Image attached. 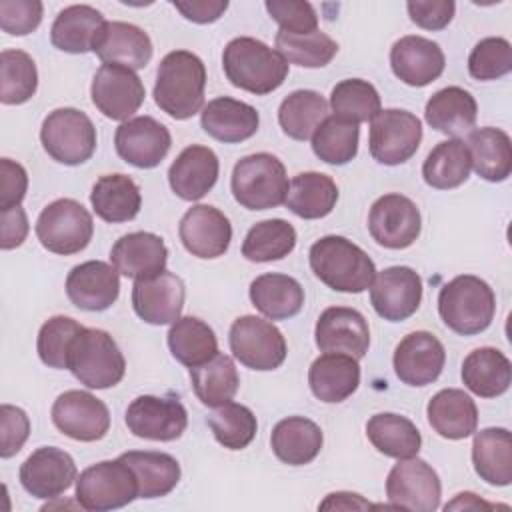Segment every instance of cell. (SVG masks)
Listing matches in <instances>:
<instances>
[{
  "mask_svg": "<svg viewBox=\"0 0 512 512\" xmlns=\"http://www.w3.org/2000/svg\"><path fill=\"white\" fill-rule=\"evenodd\" d=\"M308 262L314 276L336 292L360 294L374 282L372 258L344 236H322L310 246Z\"/></svg>",
  "mask_w": 512,
  "mask_h": 512,
  "instance_id": "cell-2",
  "label": "cell"
},
{
  "mask_svg": "<svg viewBox=\"0 0 512 512\" xmlns=\"http://www.w3.org/2000/svg\"><path fill=\"white\" fill-rule=\"evenodd\" d=\"M406 8L416 26L432 32L446 28L456 12V4L452 0H410Z\"/></svg>",
  "mask_w": 512,
  "mask_h": 512,
  "instance_id": "cell-58",
  "label": "cell"
},
{
  "mask_svg": "<svg viewBox=\"0 0 512 512\" xmlns=\"http://www.w3.org/2000/svg\"><path fill=\"white\" fill-rule=\"evenodd\" d=\"M314 340L320 352H342L360 360L370 346V328L356 308L330 306L316 320Z\"/></svg>",
  "mask_w": 512,
  "mask_h": 512,
  "instance_id": "cell-21",
  "label": "cell"
},
{
  "mask_svg": "<svg viewBox=\"0 0 512 512\" xmlns=\"http://www.w3.org/2000/svg\"><path fill=\"white\" fill-rule=\"evenodd\" d=\"M472 464L476 474L492 486L512 482V436L506 428H484L472 440Z\"/></svg>",
  "mask_w": 512,
  "mask_h": 512,
  "instance_id": "cell-39",
  "label": "cell"
},
{
  "mask_svg": "<svg viewBox=\"0 0 512 512\" xmlns=\"http://www.w3.org/2000/svg\"><path fill=\"white\" fill-rule=\"evenodd\" d=\"M40 142L52 160L78 166L96 150V128L82 110L56 108L42 122Z\"/></svg>",
  "mask_w": 512,
  "mask_h": 512,
  "instance_id": "cell-9",
  "label": "cell"
},
{
  "mask_svg": "<svg viewBox=\"0 0 512 512\" xmlns=\"http://www.w3.org/2000/svg\"><path fill=\"white\" fill-rule=\"evenodd\" d=\"M366 436L378 452L396 460L416 456L422 446V436L416 424L394 412L374 414L366 422Z\"/></svg>",
  "mask_w": 512,
  "mask_h": 512,
  "instance_id": "cell-42",
  "label": "cell"
},
{
  "mask_svg": "<svg viewBox=\"0 0 512 512\" xmlns=\"http://www.w3.org/2000/svg\"><path fill=\"white\" fill-rule=\"evenodd\" d=\"M390 66L398 80L408 86H428L444 72L442 48L424 36H402L390 48Z\"/></svg>",
  "mask_w": 512,
  "mask_h": 512,
  "instance_id": "cell-25",
  "label": "cell"
},
{
  "mask_svg": "<svg viewBox=\"0 0 512 512\" xmlns=\"http://www.w3.org/2000/svg\"><path fill=\"white\" fill-rule=\"evenodd\" d=\"M172 6L190 22L210 24L216 22L228 8L226 0H188V2H172Z\"/></svg>",
  "mask_w": 512,
  "mask_h": 512,
  "instance_id": "cell-60",
  "label": "cell"
},
{
  "mask_svg": "<svg viewBox=\"0 0 512 512\" xmlns=\"http://www.w3.org/2000/svg\"><path fill=\"white\" fill-rule=\"evenodd\" d=\"M328 106L336 118L360 124L380 112V94L368 80L346 78L332 88Z\"/></svg>",
  "mask_w": 512,
  "mask_h": 512,
  "instance_id": "cell-48",
  "label": "cell"
},
{
  "mask_svg": "<svg viewBox=\"0 0 512 512\" xmlns=\"http://www.w3.org/2000/svg\"><path fill=\"white\" fill-rule=\"evenodd\" d=\"M472 168L488 182H504L512 172L510 136L492 126L470 130L466 140Z\"/></svg>",
  "mask_w": 512,
  "mask_h": 512,
  "instance_id": "cell-38",
  "label": "cell"
},
{
  "mask_svg": "<svg viewBox=\"0 0 512 512\" xmlns=\"http://www.w3.org/2000/svg\"><path fill=\"white\" fill-rule=\"evenodd\" d=\"M426 416L432 430L448 440L468 438L478 426L476 402L460 388L436 392L426 406Z\"/></svg>",
  "mask_w": 512,
  "mask_h": 512,
  "instance_id": "cell-31",
  "label": "cell"
},
{
  "mask_svg": "<svg viewBox=\"0 0 512 512\" xmlns=\"http://www.w3.org/2000/svg\"><path fill=\"white\" fill-rule=\"evenodd\" d=\"M126 426L138 438L172 442L184 434L188 414L176 396L144 394L128 404Z\"/></svg>",
  "mask_w": 512,
  "mask_h": 512,
  "instance_id": "cell-14",
  "label": "cell"
},
{
  "mask_svg": "<svg viewBox=\"0 0 512 512\" xmlns=\"http://www.w3.org/2000/svg\"><path fill=\"white\" fill-rule=\"evenodd\" d=\"M438 314L460 336L480 334L492 324L496 314L494 290L478 276L460 274L440 288Z\"/></svg>",
  "mask_w": 512,
  "mask_h": 512,
  "instance_id": "cell-4",
  "label": "cell"
},
{
  "mask_svg": "<svg viewBox=\"0 0 512 512\" xmlns=\"http://www.w3.org/2000/svg\"><path fill=\"white\" fill-rule=\"evenodd\" d=\"M270 18L288 34H310L318 30V16L310 2L304 0H266Z\"/></svg>",
  "mask_w": 512,
  "mask_h": 512,
  "instance_id": "cell-55",
  "label": "cell"
},
{
  "mask_svg": "<svg viewBox=\"0 0 512 512\" xmlns=\"http://www.w3.org/2000/svg\"><path fill=\"white\" fill-rule=\"evenodd\" d=\"M110 262L116 272L126 278H152L166 270L168 248L158 234L130 232L114 242L110 250Z\"/></svg>",
  "mask_w": 512,
  "mask_h": 512,
  "instance_id": "cell-26",
  "label": "cell"
},
{
  "mask_svg": "<svg viewBox=\"0 0 512 512\" xmlns=\"http://www.w3.org/2000/svg\"><path fill=\"white\" fill-rule=\"evenodd\" d=\"M152 50V40L140 26L112 20L102 26L92 52H96L104 64L140 70L150 62Z\"/></svg>",
  "mask_w": 512,
  "mask_h": 512,
  "instance_id": "cell-28",
  "label": "cell"
},
{
  "mask_svg": "<svg viewBox=\"0 0 512 512\" xmlns=\"http://www.w3.org/2000/svg\"><path fill=\"white\" fill-rule=\"evenodd\" d=\"M338 202L336 182L322 172H300L292 178L286 206L292 214L304 220H318L328 216Z\"/></svg>",
  "mask_w": 512,
  "mask_h": 512,
  "instance_id": "cell-41",
  "label": "cell"
},
{
  "mask_svg": "<svg viewBox=\"0 0 512 512\" xmlns=\"http://www.w3.org/2000/svg\"><path fill=\"white\" fill-rule=\"evenodd\" d=\"M90 204L98 218L110 224H120L138 216L142 196L138 184L130 176L104 174L92 186Z\"/></svg>",
  "mask_w": 512,
  "mask_h": 512,
  "instance_id": "cell-37",
  "label": "cell"
},
{
  "mask_svg": "<svg viewBox=\"0 0 512 512\" xmlns=\"http://www.w3.org/2000/svg\"><path fill=\"white\" fill-rule=\"evenodd\" d=\"M462 382L480 398H496L510 388L512 364L498 348H476L462 362Z\"/></svg>",
  "mask_w": 512,
  "mask_h": 512,
  "instance_id": "cell-36",
  "label": "cell"
},
{
  "mask_svg": "<svg viewBox=\"0 0 512 512\" xmlns=\"http://www.w3.org/2000/svg\"><path fill=\"white\" fill-rule=\"evenodd\" d=\"M324 436L316 422L304 416L280 420L270 434V446L276 458L288 466L310 464L322 450Z\"/></svg>",
  "mask_w": 512,
  "mask_h": 512,
  "instance_id": "cell-32",
  "label": "cell"
},
{
  "mask_svg": "<svg viewBox=\"0 0 512 512\" xmlns=\"http://www.w3.org/2000/svg\"><path fill=\"white\" fill-rule=\"evenodd\" d=\"M234 200L246 210H268L286 202L288 174L284 164L270 152L240 158L232 170Z\"/></svg>",
  "mask_w": 512,
  "mask_h": 512,
  "instance_id": "cell-5",
  "label": "cell"
},
{
  "mask_svg": "<svg viewBox=\"0 0 512 512\" xmlns=\"http://www.w3.org/2000/svg\"><path fill=\"white\" fill-rule=\"evenodd\" d=\"M28 230H30L28 218L20 206H16L12 210H4L2 212V240H0L2 250H12V248L20 246L26 240Z\"/></svg>",
  "mask_w": 512,
  "mask_h": 512,
  "instance_id": "cell-61",
  "label": "cell"
},
{
  "mask_svg": "<svg viewBox=\"0 0 512 512\" xmlns=\"http://www.w3.org/2000/svg\"><path fill=\"white\" fill-rule=\"evenodd\" d=\"M276 52L288 62L302 68H322L326 66L338 52V44L324 34L322 30H314L310 34H276Z\"/></svg>",
  "mask_w": 512,
  "mask_h": 512,
  "instance_id": "cell-52",
  "label": "cell"
},
{
  "mask_svg": "<svg viewBox=\"0 0 512 512\" xmlns=\"http://www.w3.org/2000/svg\"><path fill=\"white\" fill-rule=\"evenodd\" d=\"M38 88V70L30 54L22 50H2L0 54V100L16 106L28 102Z\"/></svg>",
  "mask_w": 512,
  "mask_h": 512,
  "instance_id": "cell-50",
  "label": "cell"
},
{
  "mask_svg": "<svg viewBox=\"0 0 512 512\" xmlns=\"http://www.w3.org/2000/svg\"><path fill=\"white\" fill-rule=\"evenodd\" d=\"M184 248L196 258L222 256L232 240V226L224 212L208 204L188 208L178 226Z\"/></svg>",
  "mask_w": 512,
  "mask_h": 512,
  "instance_id": "cell-23",
  "label": "cell"
},
{
  "mask_svg": "<svg viewBox=\"0 0 512 512\" xmlns=\"http://www.w3.org/2000/svg\"><path fill=\"white\" fill-rule=\"evenodd\" d=\"M420 140L422 122L408 110H380L370 120V154L384 166H398L408 162L416 154Z\"/></svg>",
  "mask_w": 512,
  "mask_h": 512,
  "instance_id": "cell-11",
  "label": "cell"
},
{
  "mask_svg": "<svg viewBox=\"0 0 512 512\" xmlns=\"http://www.w3.org/2000/svg\"><path fill=\"white\" fill-rule=\"evenodd\" d=\"M328 118V102L316 90H294L278 108V122L292 140H308Z\"/></svg>",
  "mask_w": 512,
  "mask_h": 512,
  "instance_id": "cell-46",
  "label": "cell"
},
{
  "mask_svg": "<svg viewBox=\"0 0 512 512\" xmlns=\"http://www.w3.org/2000/svg\"><path fill=\"white\" fill-rule=\"evenodd\" d=\"M134 498H138V480L122 458L96 462L76 478V502L84 510H116Z\"/></svg>",
  "mask_w": 512,
  "mask_h": 512,
  "instance_id": "cell-7",
  "label": "cell"
},
{
  "mask_svg": "<svg viewBox=\"0 0 512 512\" xmlns=\"http://www.w3.org/2000/svg\"><path fill=\"white\" fill-rule=\"evenodd\" d=\"M192 390L204 406L216 408L230 402L240 386V376L234 360L226 354H216L204 364L190 368Z\"/></svg>",
  "mask_w": 512,
  "mask_h": 512,
  "instance_id": "cell-44",
  "label": "cell"
},
{
  "mask_svg": "<svg viewBox=\"0 0 512 512\" xmlns=\"http://www.w3.org/2000/svg\"><path fill=\"white\" fill-rule=\"evenodd\" d=\"M214 438L228 450H242L246 448L256 432L258 422L254 412L238 402H224L216 406L206 418Z\"/></svg>",
  "mask_w": 512,
  "mask_h": 512,
  "instance_id": "cell-49",
  "label": "cell"
},
{
  "mask_svg": "<svg viewBox=\"0 0 512 512\" xmlns=\"http://www.w3.org/2000/svg\"><path fill=\"white\" fill-rule=\"evenodd\" d=\"M200 126L214 140L238 144L258 132L260 116L254 106L230 96H220L202 108Z\"/></svg>",
  "mask_w": 512,
  "mask_h": 512,
  "instance_id": "cell-29",
  "label": "cell"
},
{
  "mask_svg": "<svg viewBox=\"0 0 512 512\" xmlns=\"http://www.w3.org/2000/svg\"><path fill=\"white\" fill-rule=\"evenodd\" d=\"M250 302L270 320H286L296 316L304 306V288L288 274H260L250 284Z\"/></svg>",
  "mask_w": 512,
  "mask_h": 512,
  "instance_id": "cell-35",
  "label": "cell"
},
{
  "mask_svg": "<svg viewBox=\"0 0 512 512\" xmlns=\"http://www.w3.org/2000/svg\"><path fill=\"white\" fill-rule=\"evenodd\" d=\"M442 484L436 470L422 458H402L386 478V498L392 508L434 512L440 506Z\"/></svg>",
  "mask_w": 512,
  "mask_h": 512,
  "instance_id": "cell-12",
  "label": "cell"
},
{
  "mask_svg": "<svg viewBox=\"0 0 512 512\" xmlns=\"http://www.w3.org/2000/svg\"><path fill=\"white\" fill-rule=\"evenodd\" d=\"M478 106L474 96L460 86H446L434 92L424 108V118L434 130L458 138L476 124Z\"/></svg>",
  "mask_w": 512,
  "mask_h": 512,
  "instance_id": "cell-34",
  "label": "cell"
},
{
  "mask_svg": "<svg viewBox=\"0 0 512 512\" xmlns=\"http://www.w3.org/2000/svg\"><path fill=\"white\" fill-rule=\"evenodd\" d=\"M54 426L78 442L102 440L110 430L108 406L86 390L62 392L50 410Z\"/></svg>",
  "mask_w": 512,
  "mask_h": 512,
  "instance_id": "cell-13",
  "label": "cell"
},
{
  "mask_svg": "<svg viewBox=\"0 0 512 512\" xmlns=\"http://www.w3.org/2000/svg\"><path fill=\"white\" fill-rule=\"evenodd\" d=\"M84 326L78 324L70 316H52L48 318L40 330L36 340V350L40 360L56 370L68 368V354L74 338Z\"/></svg>",
  "mask_w": 512,
  "mask_h": 512,
  "instance_id": "cell-53",
  "label": "cell"
},
{
  "mask_svg": "<svg viewBox=\"0 0 512 512\" xmlns=\"http://www.w3.org/2000/svg\"><path fill=\"white\" fill-rule=\"evenodd\" d=\"M90 96L106 118L126 122L142 106L146 88L134 70L120 64H102L92 78Z\"/></svg>",
  "mask_w": 512,
  "mask_h": 512,
  "instance_id": "cell-15",
  "label": "cell"
},
{
  "mask_svg": "<svg viewBox=\"0 0 512 512\" xmlns=\"http://www.w3.org/2000/svg\"><path fill=\"white\" fill-rule=\"evenodd\" d=\"M222 68L232 86L256 96L274 92L288 76V62L252 36H238L226 44Z\"/></svg>",
  "mask_w": 512,
  "mask_h": 512,
  "instance_id": "cell-3",
  "label": "cell"
},
{
  "mask_svg": "<svg viewBox=\"0 0 512 512\" xmlns=\"http://www.w3.org/2000/svg\"><path fill=\"white\" fill-rule=\"evenodd\" d=\"M206 66L188 50L168 52L156 70L154 102L174 120H188L204 106Z\"/></svg>",
  "mask_w": 512,
  "mask_h": 512,
  "instance_id": "cell-1",
  "label": "cell"
},
{
  "mask_svg": "<svg viewBox=\"0 0 512 512\" xmlns=\"http://www.w3.org/2000/svg\"><path fill=\"white\" fill-rule=\"evenodd\" d=\"M0 170H2V192H0V212L12 210L20 206V202L26 196L28 190V174L22 164L2 158L0 160Z\"/></svg>",
  "mask_w": 512,
  "mask_h": 512,
  "instance_id": "cell-59",
  "label": "cell"
},
{
  "mask_svg": "<svg viewBox=\"0 0 512 512\" xmlns=\"http://www.w3.org/2000/svg\"><path fill=\"white\" fill-rule=\"evenodd\" d=\"M358 138V124L328 116L312 134V150L322 162L342 166L358 154Z\"/></svg>",
  "mask_w": 512,
  "mask_h": 512,
  "instance_id": "cell-51",
  "label": "cell"
},
{
  "mask_svg": "<svg viewBox=\"0 0 512 512\" xmlns=\"http://www.w3.org/2000/svg\"><path fill=\"white\" fill-rule=\"evenodd\" d=\"M120 458L136 474L138 498H162L170 494L180 480V464L166 452L130 450L120 454Z\"/></svg>",
  "mask_w": 512,
  "mask_h": 512,
  "instance_id": "cell-40",
  "label": "cell"
},
{
  "mask_svg": "<svg viewBox=\"0 0 512 512\" xmlns=\"http://www.w3.org/2000/svg\"><path fill=\"white\" fill-rule=\"evenodd\" d=\"M472 160L464 140L450 138L436 144L422 164V178L430 188L450 190L464 184L470 176Z\"/></svg>",
  "mask_w": 512,
  "mask_h": 512,
  "instance_id": "cell-43",
  "label": "cell"
},
{
  "mask_svg": "<svg viewBox=\"0 0 512 512\" xmlns=\"http://www.w3.org/2000/svg\"><path fill=\"white\" fill-rule=\"evenodd\" d=\"M362 510V508H372L370 502H366L360 494L352 492H334L328 494L326 500L320 504V510Z\"/></svg>",
  "mask_w": 512,
  "mask_h": 512,
  "instance_id": "cell-62",
  "label": "cell"
},
{
  "mask_svg": "<svg viewBox=\"0 0 512 512\" xmlns=\"http://www.w3.org/2000/svg\"><path fill=\"white\" fill-rule=\"evenodd\" d=\"M422 302V278L408 266H390L376 272L370 284V304L388 322L410 318Z\"/></svg>",
  "mask_w": 512,
  "mask_h": 512,
  "instance_id": "cell-17",
  "label": "cell"
},
{
  "mask_svg": "<svg viewBox=\"0 0 512 512\" xmlns=\"http://www.w3.org/2000/svg\"><path fill=\"white\" fill-rule=\"evenodd\" d=\"M368 230L376 244L402 250L416 242L422 230V218L418 206L402 194L380 196L368 214Z\"/></svg>",
  "mask_w": 512,
  "mask_h": 512,
  "instance_id": "cell-16",
  "label": "cell"
},
{
  "mask_svg": "<svg viewBox=\"0 0 512 512\" xmlns=\"http://www.w3.org/2000/svg\"><path fill=\"white\" fill-rule=\"evenodd\" d=\"M64 288L76 308L102 312L118 300L120 278L114 266L102 260H88L68 272Z\"/></svg>",
  "mask_w": 512,
  "mask_h": 512,
  "instance_id": "cell-24",
  "label": "cell"
},
{
  "mask_svg": "<svg viewBox=\"0 0 512 512\" xmlns=\"http://www.w3.org/2000/svg\"><path fill=\"white\" fill-rule=\"evenodd\" d=\"M104 24L106 20L100 10L88 4H72L54 18L50 40L58 50L68 54L92 52Z\"/></svg>",
  "mask_w": 512,
  "mask_h": 512,
  "instance_id": "cell-33",
  "label": "cell"
},
{
  "mask_svg": "<svg viewBox=\"0 0 512 512\" xmlns=\"http://www.w3.org/2000/svg\"><path fill=\"white\" fill-rule=\"evenodd\" d=\"M114 146L124 162L136 168H156L166 158L172 136L152 116H136L116 128Z\"/></svg>",
  "mask_w": 512,
  "mask_h": 512,
  "instance_id": "cell-19",
  "label": "cell"
},
{
  "mask_svg": "<svg viewBox=\"0 0 512 512\" xmlns=\"http://www.w3.org/2000/svg\"><path fill=\"white\" fill-rule=\"evenodd\" d=\"M230 350L234 358L250 370L268 372L276 370L288 354L282 332L260 316H240L232 322L228 334Z\"/></svg>",
  "mask_w": 512,
  "mask_h": 512,
  "instance_id": "cell-10",
  "label": "cell"
},
{
  "mask_svg": "<svg viewBox=\"0 0 512 512\" xmlns=\"http://www.w3.org/2000/svg\"><path fill=\"white\" fill-rule=\"evenodd\" d=\"M66 370L86 388L106 390L124 378L126 360L106 330L82 328L70 346Z\"/></svg>",
  "mask_w": 512,
  "mask_h": 512,
  "instance_id": "cell-6",
  "label": "cell"
},
{
  "mask_svg": "<svg viewBox=\"0 0 512 512\" xmlns=\"http://www.w3.org/2000/svg\"><path fill=\"white\" fill-rule=\"evenodd\" d=\"M312 394L328 404L344 402L360 386V364L342 352H324L308 370Z\"/></svg>",
  "mask_w": 512,
  "mask_h": 512,
  "instance_id": "cell-30",
  "label": "cell"
},
{
  "mask_svg": "<svg viewBox=\"0 0 512 512\" xmlns=\"http://www.w3.org/2000/svg\"><path fill=\"white\" fill-rule=\"evenodd\" d=\"M18 478L22 488L34 498L52 500L76 482L78 468L66 450L42 446L22 462Z\"/></svg>",
  "mask_w": 512,
  "mask_h": 512,
  "instance_id": "cell-18",
  "label": "cell"
},
{
  "mask_svg": "<svg viewBox=\"0 0 512 512\" xmlns=\"http://www.w3.org/2000/svg\"><path fill=\"white\" fill-rule=\"evenodd\" d=\"M168 348L180 364L192 368L218 354V340L204 320L182 316L168 330Z\"/></svg>",
  "mask_w": 512,
  "mask_h": 512,
  "instance_id": "cell-45",
  "label": "cell"
},
{
  "mask_svg": "<svg viewBox=\"0 0 512 512\" xmlns=\"http://www.w3.org/2000/svg\"><path fill=\"white\" fill-rule=\"evenodd\" d=\"M296 246V230L288 220L270 218L256 222L244 242L242 256L250 262H272L286 258Z\"/></svg>",
  "mask_w": 512,
  "mask_h": 512,
  "instance_id": "cell-47",
  "label": "cell"
},
{
  "mask_svg": "<svg viewBox=\"0 0 512 512\" xmlns=\"http://www.w3.org/2000/svg\"><path fill=\"white\" fill-rule=\"evenodd\" d=\"M0 456L2 458H12L14 454L20 452L24 442L28 440L30 434V418L28 414L12 404H2L0 408Z\"/></svg>",
  "mask_w": 512,
  "mask_h": 512,
  "instance_id": "cell-57",
  "label": "cell"
},
{
  "mask_svg": "<svg viewBox=\"0 0 512 512\" xmlns=\"http://www.w3.org/2000/svg\"><path fill=\"white\" fill-rule=\"evenodd\" d=\"M220 172L218 156L212 148L192 144L186 146L168 170L172 192L188 202L204 198L216 184Z\"/></svg>",
  "mask_w": 512,
  "mask_h": 512,
  "instance_id": "cell-27",
  "label": "cell"
},
{
  "mask_svg": "<svg viewBox=\"0 0 512 512\" xmlns=\"http://www.w3.org/2000/svg\"><path fill=\"white\" fill-rule=\"evenodd\" d=\"M186 288L180 276L162 270L152 278L136 280L132 286V308L146 324H174L184 308Z\"/></svg>",
  "mask_w": 512,
  "mask_h": 512,
  "instance_id": "cell-20",
  "label": "cell"
},
{
  "mask_svg": "<svg viewBox=\"0 0 512 512\" xmlns=\"http://www.w3.org/2000/svg\"><path fill=\"white\" fill-rule=\"evenodd\" d=\"M34 230L48 252L70 256L82 252L90 244L94 220L78 200L58 198L40 212Z\"/></svg>",
  "mask_w": 512,
  "mask_h": 512,
  "instance_id": "cell-8",
  "label": "cell"
},
{
  "mask_svg": "<svg viewBox=\"0 0 512 512\" xmlns=\"http://www.w3.org/2000/svg\"><path fill=\"white\" fill-rule=\"evenodd\" d=\"M512 70V46L506 38H482L468 56V72L476 80H496Z\"/></svg>",
  "mask_w": 512,
  "mask_h": 512,
  "instance_id": "cell-54",
  "label": "cell"
},
{
  "mask_svg": "<svg viewBox=\"0 0 512 512\" xmlns=\"http://www.w3.org/2000/svg\"><path fill=\"white\" fill-rule=\"evenodd\" d=\"M446 350L442 342L428 330L406 334L394 350V372L408 386L432 384L444 368Z\"/></svg>",
  "mask_w": 512,
  "mask_h": 512,
  "instance_id": "cell-22",
  "label": "cell"
},
{
  "mask_svg": "<svg viewBox=\"0 0 512 512\" xmlns=\"http://www.w3.org/2000/svg\"><path fill=\"white\" fill-rule=\"evenodd\" d=\"M42 12L38 0H0V28L10 36H26L40 26Z\"/></svg>",
  "mask_w": 512,
  "mask_h": 512,
  "instance_id": "cell-56",
  "label": "cell"
}]
</instances>
